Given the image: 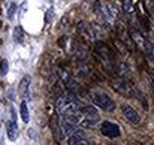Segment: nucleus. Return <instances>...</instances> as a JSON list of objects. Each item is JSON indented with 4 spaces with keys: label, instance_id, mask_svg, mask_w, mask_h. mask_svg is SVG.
<instances>
[{
    "label": "nucleus",
    "instance_id": "obj_1",
    "mask_svg": "<svg viewBox=\"0 0 154 145\" xmlns=\"http://www.w3.org/2000/svg\"><path fill=\"white\" fill-rule=\"evenodd\" d=\"M84 103L75 97L73 94H66V96H60L55 100V109L60 115H66V114H75V112H81Z\"/></svg>",
    "mask_w": 154,
    "mask_h": 145
},
{
    "label": "nucleus",
    "instance_id": "obj_2",
    "mask_svg": "<svg viewBox=\"0 0 154 145\" xmlns=\"http://www.w3.org/2000/svg\"><path fill=\"white\" fill-rule=\"evenodd\" d=\"M91 99H93V103L105 112H112L115 109V102L105 93H93Z\"/></svg>",
    "mask_w": 154,
    "mask_h": 145
},
{
    "label": "nucleus",
    "instance_id": "obj_3",
    "mask_svg": "<svg viewBox=\"0 0 154 145\" xmlns=\"http://www.w3.org/2000/svg\"><path fill=\"white\" fill-rule=\"evenodd\" d=\"M100 133L106 138H111V139H115L121 135V129L118 124L112 123V121H102L100 124Z\"/></svg>",
    "mask_w": 154,
    "mask_h": 145
},
{
    "label": "nucleus",
    "instance_id": "obj_4",
    "mask_svg": "<svg viewBox=\"0 0 154 145\" xmlns=\"http://www.w3.org/2000/svg\"><path fill=\"white\" fill-rule=\"evenodd\" d=\"M112 88H115L118 93L124 94V96H129V97H135V88L124 79H115L112 82Z\"/></svg>",
    "mask_w": 154,
    "mask_h": 145
},
{
    "label": "nucleus",
    "instance_id": "obj_5",
    "mask_svg": "<svg viewBox=\"0 0 154 145\" xmlns=\"http://www.w3.org/2000/svg\"><path fill=\"white\" fill-rule=\"evenodd\" d=\"M123 115L126 117V120L130 123V124H139L141 123V117L139 114L129 105H124L123 106Z\"/></svg>",
    "mask_w": 154,
    "mask_h": 145
},
{
    "label": "nucleus",
    "instance_id": "obj_6",
    "mask_svg": "<svg viewBox=\"0 0 154 145\" xmlns=\"http://www.w3.org/2000/svg\"><path fill=\"white\" fill-rule=\"evenodd\" d=\"M60 127H61V132H63L64 135L70 136V135H72V133L76 130L78 124H76L75 121L69 120L66 115H63V117H61V120H60Z\"/></svg>",
    "mask_w": 154,
    "mask_h": 145
},
{
    "label": "nucleus",
    "instance_id": "obj_7",
    "mask_svg": "<svg viewBox=\"0 0 154 145\" xmlns=\"http://www.w3.org/2000/svg\"><path fill=\"white\" fill-rule=\"evenodd\" d=\"M18 135H20V132H18V124H17V121L12 118V120H9L8 123H6V136H8V139L9 141H17L18 139Z\"/></svg>",
    "mask_w": 154,
    "mask_h": 145
},
{
    "label": "nucleus",
    "instance_id": "obj_8",
    "mask_svg": "<svg viewBox=\"0 0 154 145\" xmlns=\"http://www.w3.org/2000/svg\"><path fill=\"white\" fill-rule=\"evenodd\" d=\"M99 121H100V118H99L97 112H90V114H85L82 117V120H81L79 124L82 127H94L96 124H99Z\"/></svg>",
    "mask_w": 154,
    "mask_h": 145
},
{
    "label": "nucleus",
    "instance_id": "obj_9",
    "mask_svg": "<svg viewBox=\"0 0 154 145\" xmlns=\"http://www.w3.org/2000/svg\"><path fill=\"white\" fill-rule=\"evenodd\" d=\"M82 142H85V132L82 129H76L67 138V145H81Z\"/></svg>",
    "mask_w": 154,
    "mask_h": 145
},
{
    "label": "nucleus",
    "instance_id": "obj_10",
    "mask_svg": "<svg viewBox=\"0 0 154 145\" xmlns=\"http://www.w3.org/2000/svg\"><path fill=\"white\" fill-rule=\"evenodd\" d=\"M102 11H103V17L108 21H115L118 18V11H117L115 5H112V3H106L102 8Z\"/></svg>",
    "mask_w": 154,
    "mask_h": 145
},
{
    "label": "nucleus",
    "instance_id": "obj_11",
    "mask_svg": "<svg viewBox=\"0 0 154 145\" xmlns=\"http://www.w3.org/2000/svg\"><path fill=\"white\" fill-rule=\"evenodd\" d=\"M30 76L29 75H26V76H23V79L20 81V87H18V93H20V96L24 97V99H27L29 97V88H30Z\"/></svg>",
    "mask_w": 154,
    "mask_h": 145
},
{
    "label": "nucleus",
    "instance_id": "obj_12",
    "mask_svg": "<svg viewBox=\"0 0 154 145\" xmlns=\"http://www.w3.org/2000/svg\"><path fill=\"white\" fill-rule=\"evenodd\" d=\"M132 38H133V41L136 42L138 48L142 49V51H145L147 45H148V42L145 41V38H144V36H142L139 32H136V30H132Z\"/></svg>",
    "mask_w": 154,
    "mask_h": 145
},
{
    "label": "nucleus",
    "instance_id": "obj_13",
    "mask_svg": "<svg viewBox=\"0 0 154 145\" xmlns=\"http://www.w3.org/2000/svg\"><path fill=\"white\" fill-rule=\"evenodd\" d=\"M20 117L24 123H29L30 121V112H29V105H27V100L24 99L20 105Z\"/></svg>",
    "mask_w": 154,
    "mask_h": 145
},
{
    "label": "nucleus",
    "instance_id": "obj_14",
    "mask_svg": "<svg viewBox=\"0 0 154 145\" xmlns=\"http://www.w3.org/2000/svg\"><path fill=\"white\" fill-rule=\"evenodd\" d=\"M96 52L100 55V58H102L103 61H109L111 60V51L109 48L106 47V45H97V48H96Z\"/></svg>",
    "mask_w": 154,
    "mask_h": 145
},
{
    "label": "nucleus",
    "instance_id": "obj_15",
    "mask_svg": "<svg viewBox=\"0 0 154 145\" xmlns=\"http://www.w3.org/2000/svg\"><path fill=\"white\" fill-rule=\"evenodd\" d=\"M12 36H14V41H15L17 44H23V41H24V30H23V27H21V26H17V27L14 29Z\"/></svg>",
    "mask_w": 154,
    "mask_h": 145
},
{
    "label": "nucleus",
    "instance_id": "obj_16",
    "mask_svg": "<svg viewBox=\"0 0 154 145\" xmlns=\"http://www.w3.org/2000/svg\"><path fill=\"white\" fill-rule=\"evenodd\" d=\"M60 76H61V79L66 82V85L70 88V90H75L76 87H75V81L69 76V73H66V72H60Z\"/></svg>",
    "mask_w": 154,
    "mask_h": 145
},
{
    "label": "nucleus",
    "instance_id": "obj_17",
    "mask_svg": "<svg viewBox=\"0 0 154 145\" xmlns=\"http://www.w3.org/2000/svg\"><path fill=\"white\" fill-rule=\"evenodd\" d=\"M9 70V63L6 58H0V76H5Z\"/></svg>",
    "mask_w": 154,
    "mask_h": 145
},
{
    "label": "nucleus",
    "instance_id": "obj_18",
    "mask_svg": "<svg viewBox=\"0 0 154 145\" xmlns=\"http://www.w3.org/2000/svg\"><path fill=\"white\" fill-rule=\"evenodd\" d=\"M123 9H124L126 14H132V11H133V3H132V0H123Z\"/></svg>",
    "mask_w": 154,
    "mask_h": 145
},
{
    "label": "nucleus",
    "instance_id": "obj_19",
    "mask_svg": "<svg viewBox=\"0 0 154 145\" xmlns=\"http://www.w3.org/2000/svg\"><path fill=\"white\" fill-rule=\"evenodd\" d=\"M52 17H54V8H50L48 12H47V17H45V23L47 24H50L52 21Z\"/></svg>",
    "mask_w": 154,
    "mask_h": 145
},
{
    "label": "nucleus",
    "instance_id": "obj_20",
    "mask_svg": "<svg viewBox=\"0 0 154 145\" xmlns=\"http://www.w3.org/2000/svg\"><path fill=\"white\" fill-rule=\"evenodd\" d=\"M120 73L121 75H127L129 73V66L126 63H120Z\"/></svg>",
    "mask_w": 154,
    "mask_h": 145
},
{
    "label": "nucleus",
    "instance_id": "obj_21",
    "mask_svg": "<svg viewBox=\"0 0 154 145\" xmlns=\"http://www.w3.org/2000/svg\"><path fill=\"white\" fill-rule=\"evenodd\" d=\"M15 8H17V6H15V5L12 3V5H11V8H9V11H8V18H9V20H12V18H14V12H15Z\"/></svg>",
    "mask_w": 154,
    "mask_h": 145
},
{
    "label": "nucleus",
    "instance_id": "obj_22",
    "mask_svg": "<svg viewBox=\"0 0 154 145\" xmlns=\"http://www.w3.org/2000/svg\"><path fill=\"white\" fill-rule=\"evenodd\" d=\"M151 82H153V88H154V70L151 72Z\"/></svg>",
    "mask_w": 154,
    "mask_h": 145
}]
</instances>
